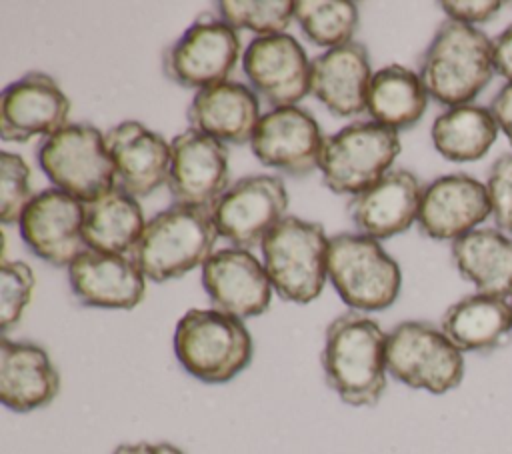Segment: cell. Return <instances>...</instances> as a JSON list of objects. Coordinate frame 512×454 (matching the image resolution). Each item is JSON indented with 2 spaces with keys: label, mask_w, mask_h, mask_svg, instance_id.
Masks as SVG:
<instances>
[{
  "label": "cell",
  "mask_w": 512,
  "mask_h": 454,
  "mask_svg": "<svg viewBox=\"0 0 512 454\" xmlns=\"http://www.w3.org/2000/svg\"><path fill=\"white\" fill-rule=\"evenodd\" d=\"M388 334L364 312L336 316L324 334L320 362L330 390L348 406H376L386 392Z\"/></svg>",
  "instance_id": "1"
},
{
  "label": "cell",
  "mask_w": 512,
  "mask_h": 454,
  "mask_svg": "<svg viewBox=\"0 0 512 454\" xmlns=\"http://www.w3.org/2000/svg\"><path fill=\"white\" fill-rule=\"evenodd\" d=\"M428 96L446 106L470 104L494 76L492 40L478 28L444 20L420 60Z\"/></svg>",
  "instance_id": "2"
},
{
  "label": "cell",
  "mask_w": 512,
  "mask_h": 454,
  "mask_svg": "<svg viewBox=\"0 0 512 454\" xmlns=\"http://www.w3.org/2000/svg\"><path fill=\"white\" fill-rule=\"evenodd\" d=\"M218 236L210 206L172 204L146 222L130 258L148 280L166 282L202 266Z\"/></svg>",
  "instance_id": "3"
},
{
  "label": "cell",
  "mask_w": 512,
  "mask_h": 454,
  "mask_svg": "<svg viewBox=\"0 0 512 454\" xmlns=\"http://www.w3.org/2000/svg\"><path fill=\"white\" fill-rule=\"evenodd\" d=\"M174 354L196 380L224 384L252 360V336L244 320L214 308H190L174 328Z\"/></svg>",
  "instance_id": "4"
},
{
  "label": "cell",
  "mask_w": 512,
  "mask_h": 454,
  "mask_svg": "<svg viewBox=\"0 0 512 454\" xmlns=\"http://www.w3.org/2000/svg\"><path fill=\"white\" fill-rule=\"evenodd\" d=\"M328 242L318 222L298 216H284L264 236V268L282 300L308 304L322 294L328 278Z\"/></svg>",
  "instance_id": "5"
},
{
  "label": "cell",
  "mask_w": 512,
  "mask_h": 454,
  "mask_svg": "<svg viewBox=\"0 0 512 454\" xmlns=\"http://www.w3.org/2000/svg\"><path fill=\"white\" fill-rule=\"evenodd\" d=\"M328 278L350 310L378 312L400 294L402 272L380 242L366 234L340 232L328 242Z\"/></svg>",
  "instance_id": "6"
},
{
  "label": "cell",
  "mask_w": 512,
  "mask_h": 454,
  "mask_svg": "<svg viewBox=\"0 0 512 454\" xmlns=\"http://www.w3.org/2000/svg\"><path fill=\"white\" fill-rule=\"evenodd\" d=\"M46 178L80 202H94L116 188V170L104 134L92 124H68L36 148Z\"/></svg>",
  "instance_id": "7"
},
{
  "label": "cell",
  "mask_w": 512,
  "mask_h": 454,
  "mask_svg": "<svg viewBox=\"0 0 512 454\" xmlns=\"http://www.w3.org/2000/svg\"><path fill=\"white\" fill-rule=\"evenodd\" d=\"M386 366L398 382L430 394H446L464 378L462 352L440 328L420 320L400 322L388 332Z\"/></svg>",
  "instance_id": "8"
},
{
  "label": "cell",
  "mask_w": 512,
  "mask_h": 454,
  "mask_svg": "<svg viewBox=\"0 0 512 454\" xmlns=\"http://www.w3.org/2000/svg\"><path fill=\"white\" fill-rule=\"evenodd\" d=\"M400 148L396 130L378 122H352L326 138L318 168L332 192L356 196L390 172Z\"/></svg>",
  "instance_id": "9"
},
{
  "label": "cell",
  "mask_w": 512,
  "mask_h": 454,
  "mask_svg": "<svg viewBox=\"0 0 512 454\" xmlns=\"http://www.w3.org/2000/svg\"><path fill=\"white\" fill-rule=\"evenodd\" d=\"M240 58L236 30L210 14L198 16L162 56L164 74L196 92L226 82Z\"/></svg>",
  "instance_id": "10"
},
{
  "label": "cell",
  "mask_w": 512,
  "mask_h": 454,
  "mask_svg": "<svg viewBox=\"0 0 512 454\" xmlns=\"http://www.w3.org/2000/svg\"><path fill=\"white\" fill-rule=\"evenodd\" d=\"M288 192L278 176L258 174L236 180L214 202L212 218L220 236L234 248L262 244L264 236L284 218Z\"/></svg>",
  "instance_id": "11"
},
{
  "label": "cell",
  "mask_w": 512,
  "mask_h": 454,
  "mask_svg": "<svg viewBox=\"0 0 512 454\" xmlns=\"http://www.w3.org/2000/svg\"><path fill=\"white\" fill-rule=\"evenodd\" d=\"M324 134L314 116L298 106L266 112L250 140L254 156L268 168L300 178L320 166Z\"/></svg>",
  "instance_id": "12"
},
{
  "label": "cell",
  "mask_w": 512,
  "mask_h": 454,
  "mask_svg": "<svg viewBox=\"0 0 512 454\" xmlns=\"http://www.w3.org/2000/svg\"><path fill=\"white\" fill-rule=\"evenodd\" d=\"M306 50L290 34L252 40L242 54V72L258 98L274 108L294 106L310 92Z\"/></svg>",
  "instance_id": "13"
},
{
  "label": "cell",
  "mask_w": 512,
  "mask_h": 454,
  "mask_svg": "<svg viewBox=\"0 0 512 454\" xmlns=\"http://www.w3.org/2000/svg\"><path fill=\"white\" fill-rule=\"evenodd\" d=\"M228 178L226 144L192 128L174 136L166 180L174 204L212 208L228 190Z\"/></svg>",
  "instance_id": "14"
},
{
  "label": "cell",
  "mask_w": 512,
  "mask_h": 454,
  "mask_svg": "<svg viewBox=\"0 0 512 454\" xmlns=\"http://www.w3.org/2000/svg\"><path fill=\"white\" fill-rule=\"evenodd\" d=\"M84 202L48 188L32 198L18 226L26 246L52 266H70L88 246L82 234Z\"/></svg>",
  "instance_id": "15"
},
{
  "label": "cell",
  "mask_w": 512,
  "mask_h": 454,
  "mask_svg": "<svg viewBox=\"0 0 512 454\" xmlns=\"http://www.w3.org/2000/svg\"><path fill=\"white\" fill-rule=\"evenodd\" d=\"M70 100L44 72H26L0 96V134L6 142L52 136L68 126Z\"/></svg>",
  "instance_id": "16"
},
{
  "label": "cell",
  "mask_w": 512,
  "mask_h": 454,
  "mask_svg": "<svg viewBox=\"0 0 512 454\" xmlns=\"http://www.w3.org/2000/svg\"><path fill=\"white\" fill-rule=\"evenodd\" d=\"M202 286L214 310L240 320L264 314L274 290L264 264L244 248L216 250L202 264Z\"/></svg>",
  "instance_id": "17"
},
{
  "label": "cell",
  "mask_w": 512,
  "mask_h": 454,
  "mask_svg": "<svg viewBox=\"0 0 512 454\" xmlns=\"http://www.w3.org/2000/svg\"><path fill=\"white\" fill-rule=\"evenodd\" d=\"M492 214L486 186L468 174H446L430 182L420 200V232L434 240H456Z\"/></svg>",
  "instance_id": "18"
},
{
  "label": "cell",
  "mask_w": 512,
  "mask_h": 454,
  "mask_svg": "<svg viewBox=\"0 0 512 454\" xmlns=\"http://www.w3.org/2000/svg\"><path fill=\"white\" fill-rule=\"evenodd\" d=\"M74 298L88 308L130 310L146 296V276L130 256L86 248L68 266Z\"/></svg>",
  "instance_id": "19"
},
{
  "label": "cell",
  "mask_w": 512,
  "mask_h": 454,
  "mask_svg": "<svg viewBox=\"0 0 512 454\" xmlns=\"http://www.w3.org/2000/svg\"><path fill=\"white\" fill-rule=\"evenodd\" d=\"M370 54L360 42H346L316 56L310 64V92L338 118L366 110L372 82Z\"/></svg>",
  "instance_id": "20"
},
{
  "label": "cell",
  "mask_w": 512,
  "mask_h": 454,
  "mask_svg": "<svg viewBox=\"0 0 512 454\" xmlns=\"http://www.w3.org/2000/svg\"><path fill=\"white\" fill-rule=\"evenodd\" d=\"M106 148L116 170V188L138 198L152 194L168 180L170 144L136 120L110 128Z\"/></svg>",
  "instance_id": "21"
},
{
  "label": "cell",
  "mask_w": 512,
  "mask_h": 454,
  "mask_svg": "<svg viewBox=\"0 0 512 454\" xmlns=\"http://www.w3.org/2000/svg\"><path fill=\"white\" fill-rule=\"evenodd\" d=\"M420 180L408 170H390L376 184L352 196L348 214L356 228L376 240L406 232L418 220Z\"/></svg>",
  "instance_id": "22"
},
{
  "label": "cell",
  "mask_w": 512,
  "mask_h": 454,
  "mask_svg": "<svg viewBox=\"0 0 512 454\" xmlns=\"http://www.w3.org/2000/svg\"><path fill=\"white\" fill-rule=\"evenodd\" d=\"M60 390V374L48 352L28 340H0V400L12 412L48 406Z\"/></svg>",
  "instance_id": "23"
},
{
  "label": "cell",
  "mask_w": 512,
  "mask_h": 454,
  "mask_svg": "<svg viewBox=\"0 0 512 454\" xmlns=\"http://www.w3.org/2000/svg\"><path fill=\"white\" fill-rule=\"evenodd\" d=\"M186 118L198 130L222 144H246L260 122V98L240 82H222L194 94Z\"/></svg>",
  "instance_id": "24"
},
{
  "label": "cell",
  "mask_w": 512,
  "mask_h": 454,
  "mask_svg": "<svg viewBox=\"0 0 512 454\" xmlns=\"http://www.w3.org/2000/svg\"><path fill=\"white\" fill-rule=\"evenodd\" d=\"M452 260L478 294H512V238L494 228L472 230L452 242Z\"/></svg>",
  "instance_id": "25"
},
{
  "label": "cell",
  "mask_w": 512,
  "mask_h": 454,
  "mask_svg": "<svg viewBox=\"0 0 512 454\" xmlns=\"http://www.w3.org/2000/svg\"><path fill=\"white\" fill-rule=\"evenodd\" d=\"M440 330L460 352L492 350L512 330V304L500 296H464L448 306Z\"/></svg>",
  "instance_id": "26"
},
{
  "label": "cell",
  "mask_w": 512,
  "mask_h": 454,
  "mask_svg": "<svg viewBox=\"0 0 512 454\" xmlns=\"http://www.w3.org/2000/svg\"><path fill=\"white\" fill-rule=\"evenodd\" d=\"M144 214L134 196L114 188L84 204L82 234L88 248L130 256L144 232Z\"/></svg>",
  "instance_id": "27"
},
{
  "label": "cell",
  "mask_w": 512,
  "mask_h": 454,
  "mask_svg": "<svg viewBox=\"0 0 512 454\" xmlns=\"http://www.w3.org/2000/svg\"><path fill=\"white\" fill-rule=\"evenodd\" d=\"M426 106L428 92L414 70L390 64L374 72L366 102L372 122L396 132L406 130L424 116Z\"/></svg>",
  "instance_id": "28"
},
{
  "label": "cell",
  "mask_w": 512,
  "mask_h": 454,
  "mask_svg": "<svg viewBox=\"0 0 512 454\" xmlns=\"http://www.w3.org/2000/svg\"><path fill=\"white\" fill-rule=\"evenodd\" d=\"M432 144L450 162L482 158L496 140L498 124L490 108L462 104L442 112L432 124Z\"/></svg>",
  "instance_id": "29"
},
{
  "label": "cell",
  "mask_w": 512,
  "mask_h": 454,
  "mask_svg": "<svg viewBox=\"0 0 512 454\" xmlns=\"http://www.w3.org/2000/svg\"><path fill=\"white\" fill-rule=\"evenodd\" d=\"M294 20L312 44L330 50L352 42L358 28V4L350 0H298L294 2Z\"/></svg>",
  "instance_id": "30"
},
{
  "label": "cell",
  "mask_w": 512,
  "mask_h": 454,
  "mask_svg": "<svg viewBox=\"0 0 512 454\" xmlns=\"http://www.w3.org/2000/svg\"><path fill=\"white\" fill-rule=\"evenodd\" d=\"M218 16L234 30H252L260 38L284 34L294 18L290 0H222L216 2Z\"/></svg>",
  "instance_id": "31"
},
{
  "label": "cell",
  "mask_w": 512,
  "mask_h": 454,
  "mask_svg": "<svg viewBox=\"0 0 512 454\" xmlns=\"http://www.w3.org/2000/svg\"><path fill=\"white\" fill-rule=\"evenodd\" d=\"M32 198L30 168L24 158L20 154L0 152V220L4 224L20 222Z\"/></svg>",
  "instance_id": "32"
},
{
  "label": "cell",
  "mask_w": 512,
  "mask_h": 454,
  "mask_svg": "<svg viewBox=\"0 0 512 454\" xmlns=\"http://www.w3.org/2000/svg\"><path fill=\"white\" fill-rule=\"evenodd\" d=\"M34 288V272L22 260H6L0 264V328L6 334L20 322Z\"/></svg>",
  "instance_id": "33"
},
{
  "label": "cell",
  "mask_w": 512,
  "mask_h": 454,
  "mask_svg": "<svg viewBox=\"0 0 512 454\" xmlns=\"http://www.w3.org/2000/svg\"><path fill=\"white\" fill-rule=\"evenodd\" d=\"M486 190L496 224L512 234V154H504L492 164Z\"/></svg>",
  "instance_id": "34"
},
{
  "label": "cell",
  "mask_w": 512,
  "mask_h": 454,
  "mask_svg": "<svg viewBox=\"0 0 512 454\" xmlns=\"http://www.w3.org/2000/svg\"><path fill=\"white\" fill-rule=\"evenodd\" d=\"M440 8L448 14L450 20L462 22V24H482L492 20L498 10L502 8V2L496 0H444L440 2Z\"/></svg>",
  "instance_id": "35"
},
{
  "label": "cell",
  "mask_w": 512,
  "mask_h": 454,
  "mask_svg": "<svg viewBox=\"0 0 512 454\" xmlns=\"http://www.w3.org/2000/svg\"><path fill=\"white\" fill-rule=\"evenodd\" d=\"M492 56L494 70L512 84V26H508L492 40Z\"/></svg>",
  "instance_id": "36"
},
{
  "label": "cell",
  "mask_w": 512,
  "mask_h": 454,
  "mask_svg": "<svg viewBox=\"0 0 512 454\" xmlns=\"http://www.w3.org/2000/svg\"><path fill=\"white\" fill-rule=\"evenodd\" d=\"M490 112L512 144V84H506L492 100Z\"/></svg>",
  "instance_id": "37"
},
{
  "label": "cell",
  "mask_w": 512,
  "mask_h": 454,
  "mask_svg": "<svg viewBox=\"0 0 512 454\" xmlns=\"http://www.w3.org/2000/svg\"><path fill=\"white\" fill-rule=\"evenodd\" d=\"M110 454H186L182 448L170 442H124Z\"/></svg>",
  "instance_id": "38"
}]
</instances>
